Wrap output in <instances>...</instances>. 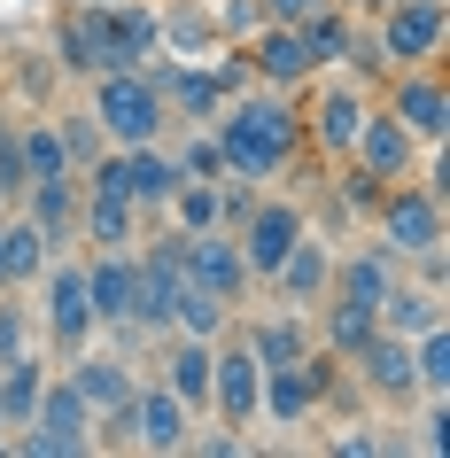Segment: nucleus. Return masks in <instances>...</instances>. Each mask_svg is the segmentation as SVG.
<instances>
[{
    "label": "nucleus",
    "instance_id": "f257e3e1",
    "mask_svg": "<svg viewBox=\"0 0 450 458\" xmlns=\"http://www.w3.org/2000/svg\"><path fill=\"white\" fill-rule=\"evenodd\" d=\"M217 148H225V179H257V187L287 179V171L310 156L295 94H280V86H249V94L217 101Z\"/></svg>",
    "mask_w": 450,
    "mask_h": 458
},
{
    "label": "nucleus",
    "instance_id": "f03ea898",
    "mask_svg": "<svg viewBox=\"0 0 450 458\" xmlns=\"http://www.w3.org/2000/svg\"><path fill=\"white\" fill-rule=\"evenodd\" d=\"M86 109H94V124H101V140L109 148H140V140H164V124H171V109H164V86H156V71H101V78H86Z\"/></svg>",
    "mask_w": 450,
    "mask_h": 458
},
{
    "label": "nucleus",
    "instance_id": "7ed1b4c3",
    "mask_svg": "<svg viewBox=\"0 0 450 458\" xmlns=\"http://www.w3.org/2000/svg\"><path fill=\"white\" fill-rule=\"evenodd\" d=\"M31 288H39V342H47L55 358H78L101 335L94 303H86V249H55Z\"/></svg>",
    "mask_w": 450,
    "mask_h": 458
},
{
    "label": "nucleus",
    "instance_id": "20e7f679",
    "mask_svg": "<svg viewBox=\"0 0 450 458\" xmlns=\"http://www.w3.org/2000/svg\"><path fill=\"white\" fill-rule=\"evenodd\" d=\"M303 148L318 156V164H334V156H350L357 124H365V109H373V94H365V78L357 71H318L303 86Z\"/></svg>",
    "mask_w": 450,
    "mask_h": 458
},
{
    "label": "nucleus",
    "instance_id": "39448f33",
    "mask_svg": "<svg viewBox=\"0 0 450 458\" xmlns=\"http://www.w3.org/2000/svg\"><path fill=\"white\" fill-rule=\"evenodd\" d=\"M8 451H24V458H94V411H86V396L63 373H47L39 411L8 435Z\"/></svg>",
    "mask_w": 450,
    "mask_h": 458
},
{
    "label": "nucleus",
    "instance_id": "423d86ee",
    "mask_svg": "<svg viewBox=\"0 0 450 458\" xmlns=\"http://www.w3.org/2000/svg\"><path fill=\"white\" fill-rule=\"evenodd\" d=\"M380 249H396V257H420V249H443V187H435V171H412V179H388L380 194Z\"/></svg>",
    "mask_w": 450,
    "mask_h": 458
},
{
    "label": "nucleus",
    "instance_id": "0eeeda50",
    "mask_svg": "<svg viewBox=\"0 0 450 458\" xmlns=\"http://www.w3.org/2000/svg\"><path fill=\"white\" fill-rule=\"evenodd\" d=\"M257 381H264L257 350L241 342V327H225L210 342V420L217 428H233V435L257 428Z\"/></svg>",
    "mask_w": 450,
    "mask_h": 458
},
{
    "label": "nucleus",
    "instance_id": "6e6552de",
    "mask_svg": "<svg viewBox=\"0 0 450 458\" xmlns=\"http://www.w3.org/2000/svg\"><path fill=\"white\" fill-rule=\"evenodd\" d=\"M388 71L403 63H443V39H450V0H380V24H373Z\"/></svg>",
    "mask_w": 450,
    "mask_h": 458
},
{
    "label": "nucleus",
    "instance_id": "1a4fd4ad",
    "mask_svg": "<svg viewBox=\"0 0 450 458\" xmlns=\"http://www.w3.org/2000/svg\"><path fill=\"white\" fill-rule=\"evenodd\" d=\"M303 233H310V210L295 202V194H257V202H249V217L233 225L241 257H249V280L264 288V280H272V265H280Z\"/></svg>",
    "mask_w": 450,
    "mask_h": 458
},
{
    "label": "nucleus",
    "instance_id": "9d476101",
    "mask_svg": "<svg viewBox=\"0 0 450 458\" xmlns=\"http://www.w3.org/2000/svg\"><path fill=\"white\" fill-rule=\"evenodd\" d=\"M388 78V109L403 117V132L420 148H443L450 132V86H443V63H403V71H380Z\"/></svg>",
    "mask_w": 450,
    "mask_h": 458
},
{
    "label": "nucleus",
    "instance_id": "9b49d317",
    "mask_svg": "<svg viewBox=\"0 0 450 458\" xmlns=\"http://www.w3.org/2000/svg\"><path fill=\"white\" fill-rule=\"evenodd\" d=\"M55 63H63L71 78L124 71V55H117V24H109V0H78V8H63V24H55Z\"/></svg>",
    "mask_w": 450,
    "mask_h": 458
},
{
    "label": "nucleus",
    "instance_id": "f8f14e48",
    "mask_svg": "<svg viewBox=\"0 0 450 458\" xmlns=\"http://www.w3.org/2000/svg\"><path fill=\"white\" fill-rule=\"evenodd\" d=\"M350 381L365 388V396H373L380 411H403L412 396H420V365H412V335H388V327H380V335H373V342H365V350L350 358Z\"/></svg>",
    "mask_w": 450,
    "mask_h": 458
},
{
    "label": "nucleus",
    "instance_id": "ddd939ff",
    "mask_svg": "<svg viewBox=\"0 0 450 458\" xmlns=\"http://www.w3.org/2000/svg\"><path fill=\"white\" fill-rule=\"evenodd\" d=\"M187 280L202 295H217L225 311H241L249 295H257V280H249V257H241V242L225 233V225H210V233H187Z\"/></svg>",
    "mask_w": 450,
    "mask_h": 458
},
{
    "label": "nucleus",
    "instance_id": "4468645a",
    "mask_svg": "<svg viewBox=\"0 0 450 458\" xmlns=\"http://www.w3.org/2000/svg\"><path fill=\"white\" fill-rule=\"evenodd\" d=\"M264 288H272V303H280V311H318V303H327V288H334V242H327V233H303V242L272 265V280H264Z\"/></svg>",
    "mask_w": 450,
    "mask_h": 458
},
{
    "label": "nucleus",
    "instance_id": "2eb2a0df",
    "mask_svg": "<svg viewBox=\"0 0 450 458\" xmlns=\"http://www.w3.org/2000/svg\"><path fill=\"white\" fill-rule=\"evenodd\" d=\"M187 428H194V411L148 373V381L132 388V404H124V451H179Z\"/></svg>",
    "mask_w": 450,
    "mask_h": 458
},
{
    "label": "nucleus",
    "instance_id": "dca6fc26",
    "mask_svg": "<svg viewBox=\"0 0 450 458\" xmlns=\"http://www.w3.org/2000/svg\"><path fill=\"white\" fill-rule=\"evenodd\" d=\"M350 164H365L373 179H412V171H420V140L403 132V117L388 101H373L365 124H357V140H350Z\"/></svg>",
    "mask_w": 450,
    "mask_h": 458
},
{
    "label": "nucleus",
    "instance_id": "f3484780",
    "mask_svg": "<svg viewBox=\"0 0 450 458\" xmlns=\"http://www.w3.org/2000/svg\"><path fill=\"white\" fill-rule=\"evenodd\" d=\"M241 55H249L257 86H280V94H303L310 78H318V63H310V47H303V31H295V24H257Z\"/></svg>",
    "mask_w": 450,
    "mask_h": 458
},
{
    "label": "nucleus",
    "instance_id": "a211bd4d",
    "mask_svg": "<svg viewBox=\"0 0 450 458\" xmlns=\"http://www.w3.org/2000/svg\"><path fill=\"white\" fill-rule=\"evenodd\" d=\"M63 381L78 388V396H86V411H117L124 396H132V388H140V365L124 358V350H94V342H86V350H78V358H63Z\"/></svg>",
    "mask_w": 450,
    "mask_h": 458
},
{
    "label": "nucleus",
    "instance_id": "6ab92c4d",
    "mask_svg": "<svg viewBox=\"0 0 450 458\" xmlns=\"http://www.w3.org/2000/svg\"><path fill=\"white\" fill-rule=\"evenodd\" d=\"M396 280H403V257H396V249H380V242H365V249H334V288H327V295L380 311Z\"/></svg>",
    "mask_w": 450,
    "mask_h": 458
},
{
    "label": "nucleus",
    "instance_id": "aec40b11",
    "mask_svg": "<svg viewBox=\"0 0 450 458\" xmlns=\"http://www.w3.org/2000/svg\"><path fill=\"white\" fill-rule=\"evenodd\" d=\"M132 295H140L132 249H86V303H94L101 327H124L132 318Z\"/></svg>",
    "mask_w": 450,
    "mask_h": 458
},
{
    "label": "nucleus",
    "instance_id": "412c9836",
    "mask_svg": "<svg viewBox=\"0 0 450 458\" xmlns=\"http://www.w3.org/2000/svg\"><path fill=\"white\" fill-rule=\"evenodd\" d=\"M156 381L194 411V420H210V342L194 335H164V358H156Z\"/></svg>",
    "mask_w": 450,
    "mask_h": 458
},
{
    "label": "nucleus",
    "instance_id": "4be33fe9",
    "mask_svg": "<svg viewBox=\"0 0 450 458\" xmlns=\"http://www.w3.org/2000/svg\"><path fill=\"white\" fill-rule=\"evenodd\" d=\"M16 210L39 225L47 257H55V249H86V242H78V179H39V187L16 194Z\"/></svg>",
    "mask_w": 450,
    "mask_h": 458
},
{
    "label": "nucleus",
    "instance_id": "5701e85b",
    "mask_svg": "<svg viewBox=\"0 0 450 458\" xmlns=\"http://www.w3.org/2000/svg\"><path fill=\"white\" fill-rule=\"evenodd\" d=\"M140 225H148V217L132 210L124 194L78 187V242H86V249H132V242H140Z\"/></svg>",
    "mask_w": 450,
    "mask_h": 458
},
{
    "label": "nucleus",
    "instance_id": "b1692460",
    "mask_svg": "<svg viewBox=\"0 0 450 458\" xmlns=\"http://www.w3.org/2000/svg\"><path fill=\"white\" fill-rule=\"evenodd\" d=\"M47 272V242L16 202L0 210V295H31V280Z\"/></svg>",
    "mask_w": 450,
    "mask_h": 458
},
{
    "label": "nucleus",
    "instance_id": "393cba45",
    "mask_svg": "<svg viewBox=\"0 0 450 458\" xmlns=\"http://www.w3.org/2000/svg\"><path fill=\"white\" fill-rule=\"evenodd\" d=\"M257 420H272V428H303V420H318V388H310L303 358H295V365H264Z\"/></svg>",
    "mask_w": 450,
    "mask_h": 458
},
{
    "label": "nucleus",
    "instance_id": "a878e982",
    "mask_svg": "<svg viewBox=\"0 0 450 458\" xmlns=\"http://www.w3.org/2000/svg\"><path fill=\"white\" fill-rule=\"evenodd\" d=\"M156 24H164V55H179V63H210L217 55L210 0H171V8H156Z\"/></svg>",
    "mask_w": 450,
    "mask_h": 458
},
{
    "label": "nucleus",
    "instance_id": "bb28decb",
    "mask_svg": "<svg viewBox=\"0 0 450 458\" xmlns=\"http://www.w3.org/2000/svg\"><path fill=\"white\" fill-rule=\"evenodd\" d=\"M373 335H380V311L342 303V295H327V303H318V318H310V342H318V350H334V358H357Z\"/></svg>",
    "mask_w": 450,
    "mask_h": 458
},
{
    "label": "nucleus",
    "instance_id": "cd10ccee",
    "mask_svg": "<svg viewBox=\"0 0 450 458\" xmlns=\"http://www.w3.org/2000/svg\"><path fill=\"white\" fill-rule=\"evenodd\" d=\"M39 388H47V358L24 350V358H0V435H16L39 411Z\"/></svg>",
    "mask_w": 450,
    "mask_h": 458
},
{
    "label": "nucleus",
    "instance_id": "c85d7f7f",
    "mask_svg": "<svg viewBox=\"0 0 450 458\" xmlns=\"http://www.w3.org/2000/svg\"><path fill=\"white\" fill-rule=\"evenodd\" d=\"M241 342L257 350V365H295L310 350V311H264L241 327Z\"/></svg>",
    "mask_w": 450,
    "mask_h": 458
},
{
    "label": "nucleus",
    "instance_id": "c756f323",
    "mask_svg": "<svg viewBox=\"0 0 450 458\" xmlns=\"http://www.w3.org/2000/svg\"><path fill=\"white\" fill-rule=\"evenodd\" d=\"M295 31H303V47H310V63H318V71H342V63H350V47H357V8L327 0V8H310Z\"/></svg>",
    "mask_w": 450,
    "mask_h": 458
},
{
    "label": "nucleus",
    "instance_id": "7c9ffc66",
    "mask_svg": "<svg viewBox=\"0 0 450 458\" xmlns=\"http://www.w3.org/2000/svg\"><path fill=\"white\" fill-rule=\"evenodd\" d=\"M16 164H24V187H39V179H78L71 156H63L55 117H24V132H16Z\"/></svg>",
    "mask_w": 450,
    "mask_h": 458
},
{
    "label": "nucleus",
    "instance_id": "2f4dec72",
    "mask_svg": "<svg viewBox=\"0 0 450 458\" xmlns=\"http://www.w3.org/2000/svg\"><path fill=\"white\" fill-rule=\"evenodd\" d=\"M109 24H117L124 71H140V63L164 55V24H156V8H148V0H109Z\"/></svg>",
    "mask_w": 450,
    "mask_h": 458
},
{
    "label": "nucleus",
    "instance_id": "473e14b6",
    "mask_svg": "<svg viewBox=\"0 0 450 458\" xmlns=\"http://www.w3.org/2000/svg\"><path fill=\"white\" fill-rule=\"evenodd\" d=\"M380 327H388V335H427V327H443V288L396 280V288H388V303H380Z\"/></svg>",
    "mask_w": 450,
    "mask_h": 458
},
{
    "label": "nucleus",
    "instance_id": "72a5a7b5",
    "mask_svg": "<svg viewBox=\"0 0 450 458\" xmlns=\"http://www.w3.org/2000/svg\"><path fill=\"white\" fill-rule=\"evenodd\" d=\"M225 327H233V311H225L217 295H202V288H194V280H187V288H179V303H171V335L217 342V335H225Z\"/></svg>",
    "mask_w": 450,
    "mask_h": 458
},
{
    "label": "nucleus",
    "instance_id": "f704fd0d",
    "mask_svg": "<svg viewBox=\"0 0 450 458\" xmlns=\"http://www.w3.org/2000/svg\"><path fill=\"white\" fill-rule=\"evenodd\" d=\"M55 132H63V156H71L78 179H86V171L109 156V140H101V124H94V109H55Z\"/></svg>",
    "mask_w": 450,
    "mask_h": 458
},
{
    "label": "nucleus",
    "instance_id": "c9c22d12",
    "mask_svg": "<svg viewBox=\"0 0 450 458\" xmlns=\"http://www.w3.org/2000/svg\"><path fill=\"white\" fill-rule=\"evenodd\" d=\"M412 365H420V396H427V404H443V396H450V327L412 335Z\"/></svg>",
    "mask_w": 450,
    "mask_h": 458
},
{
    "label": "nucleus",
    "instance_id": "e433bc0d",
    "mask_svg": "<svg viewBox=\"0 0 450 458\" xmlns=\"http://www.w3.org/2000/svg\"><path fill=\"white\" fill-rule=\"evenodd\" d=\"M179 179H225V148H217V124H187V140L171 148Z\"/></svg>",
    "mask_w": 450,
    "mask_h": 458
},
{
    "label": "nucleus",
    "instance_id": "4c0bfd02",
    "mask_svg": "<svg viewBox=\"0 0 450 458\" xmlns=\"http://www.w3.org/2000/svg\"><path fill=\"white\" fill-rule=\"evenodd\" d=\"M24 350H39V327H31V303H16V295H0V358H24Z\"/></svg>",
    "mask_w": 450,
    "mask_h": 458
},
{
    "label": "nucleus",
    "instance_id": "58836bf2",
    "mask_svg": "<svg viewBox=\"0 0 450 458\" xmlns=\"http://www.w3.org/2000/svg\"><path fill=\"white\" fill-rule=\"evenodd\" d=\"M342 164H350V156H342ZM380 194H388V179H373L365 164L342 171V210H350V217H373V210H380Z\"/></svg>",
    "mask_w": 450,
    "mask_h": 458
},
{
    "label": "nucleus",
    "instance_id": "ea45409f",
    "mask_svg": "<svg viewBox=\"0 0 450 458\" xmlns=\"http://www.w3.org/2000/svg\"><path fill=\"white\" fill-rule=\"evenodd\" d=\"M16 132H24V117H8V109H0V194H8V202L24 194V164H16Z\"/></svg>",
    "mask_w": 450,
    "mask_h": 458
},
{
    "label": "nucleus",
    "instance_id": "a19ab883",
    "mask_svg": "<svg viewBox=\"0 0 450 458\" xmlns=\"http://www.w3.org/2000/svg\"><path fill=\"white\" fill-rule=\"evenodd\" d=\"M210 16H217V39H249V31L264 24V8H257V0H217Z\"/></svg>",
    "mask_w": 450,
    "mask_h": 458
},
{
    "label": "nucleus",
    "instance_id": "79ce46f5",
    "mask_svg": "<svg viewBox=\"0 0 450 458\" xmlns=\"http://www.w3.org/2000/svg\"><path fill=\"white\" fill-rule=\"evenodd\" d=\"M388 451H396V435H373V428L334 435V458H388Z\"/></svg>",
    "mask_w": 450,
    "mask_h": 458
},
{
    "label": "nucleus",
    "instance_id": "37998d69",
    "mask_svg": "<svg viewBox=\"0 0 450 458\" xmlns=\"http://www.w3.org/2000/svg\"><path fill=\"white\" fill-rule=\"evenodd\" d=\"M264 8V24H303L310 8H327V0H257Z\"/></svg>",
    "mask_w": 450,
    "mask_h": 458
},
{
    "label": "nucleus",
    "instance_id": "c03bdc74",
    "mask_svg": "<svg viewBox=\"0 0 450 458\" xmlns=\"http://www.w3.org/2000/svg\"><path fill=\"white\" fill-rule=\"evenodd\" d=\"M342 8H380V0H342Z\"/></svg>",
    "mask_w": 450,
    "mask_h": 458
},
{
    "label": "nucleus",
    "instance_id": "a18cd8bd",
    "mask_svg": "<svg viewBox=\"0 0 450 458\" xmlns=\"http://www.w3.org/2000/svg\"><path fill=\"white\" fill-rule=\"evenodd\" d=\"M0 210H8V194H0Z\"/></svg>",
    "mask_w": 450,
    "mask_h": 458
}]
</instances>
